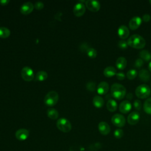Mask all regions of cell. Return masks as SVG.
<instances>
[{
    "mask_svg": "<svg viewBox=\"0 0 151 151\" xmlns=\"http://www.w3.org/2000/svg\"><path fill=\"white\" fill-rule=\"evenodd\" d=\"M139 76L142 80L144 81H147L150 79V74L148 70H147L146 69L143 68L139 71Z\"/></svg>",
    "mask_w": 151,
    "mask_h": 151,
    "instance_id": "ac0fdd59",
    "label": "cell"
},
{
    "mask_svg": "<svg viewBox=\"0 0 151 151\" xmlns=\"http://www.w3.org/2000/svg\"><path fill=\"white\" fill-rule=\"evenodd\" d=\"M140 119V114L138 111H133L127 116V122L131 124L134 125L138 123Z\"/></svg>",
    "mask_w": 151,
    "mask_h": 151,
    "instance_id": "7c38bea8",
    "label": "cell"
},
{
    "mask_svg": "<svg viewBox=\"0 0 151 151\" xmlns=\"http://www.w3.org/2000/svg\"><path fill=\"white\" fill-rule=\"evenodd\" d=\"M59 96L55 91H49L44 97V103L48 106H53L58 101Z\"/></svg>",
    "mask_w": 151,
    "mask_h": 151,
    "instance_id": "3957f363",
    "label": "cell"
},
{
    "mask_svg": "<svg viewBox=\"0 0 151 151\" xmlns=\"http://www.w3.org/2000/svg\"><path fill=\"white\" fill-rule=\"evenodd\" d=\"M127 44L130 47L136 48H142L146 45L145 38L139 34H133L127 39Z\"/></svg>",
    "mask_w": 151,
    "mask_h": 151,
    "instance_id": "6da1fadb",
    "label": "cell"
},
{
    "mask_svg": "<svg viewBox=\"0 0 151 151\" xmlns=\"http://www.w3.org/2000/svg\"><path fill=\"white\" fill-rule=\"evenodd\" d=\"M131 108L132 104L127 100L122 101L119 104V110L123 113H127L130 110Z\"/></svg>",
    "mask_w": 151,
    "mask_h": 151,
    "instance_id": "9a60e30c",
    "label": "cell"
},
{
    "mask_svg": "<svg viewBox=\"0 0 151 151\" xmlns=\"http://www.w3.org/2000/svg\"><path fill=\"white\" fill-rule=\"evenodd\" d=\"M93 103L95 107L97 108H100L103 106L104 103V100L102 97L97 95L93 97Z\"/></svg>",
    "mask_w": 151,
    "mask_h": 151,
    "instance_id": "d6986e66",
    "label": "cell"
},
{
    "mask_svg": "<svg viewBox=\"0 0 151 151\" xmlns=\"http://www.w3.org/2000/svg\"><path fill=\"white\" fill-rule=\"evenodd\" d=\"M150 88L149 86L143 84L139 85L135 90L136 95L140 99H145L150 94Z\"/></svg>",
    "mask_w": 151,
    "mask_h": 151,
    "instance_id": "277c9868",
    "label": "cell"
},
{
    "mask_svg": "<svg viewBox=\"0 0 151 151\" xmlns=\"http://www.w3.org/2000/svg\"><path fill=\"white\" fill-rule=\"evenodd\" d=\"M29 132L26 129H19L17 130L15 132V137L20 141H23L26 140L29 136Z\"/></svg>",
    "mask_w": 151,
    "mask_h": 151,
    "instance_id": "30bf717a",
    "label": "cell"
},
{
    "mask_svg": "<svg viewBox=\"0 0 151 151\" xmlns=\"http://www.w3.org/2000/svg\"><path fill=\"white\" fill-rule=\"evenodd\" d=\"M56 125L60 131L64 133L69 132L71 129V124L70 122L65 117L58 119L57 121Z\"/></svg>",
    "mask_w": 151,
    "mask_h": 151,
    "instance_id": "5b68a950",
    "label": "cell"
},
{
    "mask_svg": "<svg viewBox=\"0 0 151 151\" xmlns=\"http://www.w3.org/2000/svg\"><path fill=\"white\" fill-rule=\"evenodd\" d=\"M111 93L112 96L117 99L120 100L123 99L126 94V89L122 84L115 83L111 86Z\"/></svg>",
    "mask_w": 151,
    "mask_h": 151,
    "instance_id": "7a4b0ae2",
    "label": "cell"
},
{
    "mask_svg": "<svg viewBox=\"0 0 151 151\" xmlns=\"http://www.w3.org/2000/svg\"><path fill=\"white\" fill-rule=\"evenodd\" d=\"M126 97H127V99H128L129 100H131L133 98V94L131 93H128L126 94Z\"/></svg>",
    "mask_w": 151,
    "mask_h": 151,
    "instance_id": "f35d334b",
    "label": "cell"
},
{
    "mask_svg": "<svg viewBox=\"0 0 151 151\" xmlns=\"http://www.w3.org/2000/svg\"><path fill=\"white\" fill-rule=\"evenodd\" d=\"M86 53L87 55L90 58H95L97 54L96 50L93 47H89L86 51Z\"/></svg>",
    "mask_w": 151,
    "mask_h": 151,
    "instance_id": "83f0119b",
    "label": "cell"
},
{
    "mask_svg": "<svg viewBox=\"0 0 151 151\" xmlns=\"http://www.w3.org/2000/svg\"><path fill=\"white\" fill-rule=\"evenodd\" d=\"M117 45H118V46H119L120 48H122V49H125V48H127L128 44H127V42L126 41H125V40H120V41L118 42Z\"/></svg>",
    "mask_w": 151,
    "mask_h": 151,
    "instance_id": "1f68e13d",
    "label": "cell"
},
{
    "mask_svg": "<svg viewBox=\"0 0 151 151\" xmlns=\"http://www.w3.org/2000/svg\"><path fill=\"white\" fill-rule=\"evenodd\" d=\"M111 122L112 123L119 127H122L124 126L126 123V119L124 116L119 113H116L114 114L112 117H111Z\"/></svg>",
    "mask_w": 151,
    "mask_h": 151,
    "instance_id": "52a82bcc",
    "label": "cell"
},
{
    "mask_svg": "<svg viewBox=\"0 0 151 151\" xmlns=\"http://www.w3.org/2000/svg\"><path fill=\"white\" fill-rule=\"evenodd\" d=\"M21 74L22 78L27 81H30L34 78V71L32 69L28 66H25L22 68Z\"/></svg>",
    "mask_w": 151,
    "mask_h": 151,
    "instance_id": "8992f818",
    "label": "cell"
},
{
    "mask_svg": "<svg viewBox=\"0 0 151 151\" xmlns=\"http://www.w3.org/2000/svg\"><path fill=\"white\" fill-rule=\"evenodd\" d=\"M141 22H142L141 18L139 16H134L130 19L129 23V25L130 29H136L140 26Z\"/></svg>",
    "mask_w": 151,
    "mask_h": 151,
    "instance_id": "5bb4252c",
    "label": "cell"
},
{
    "mask_svg": "<svg viewBox=\"0 0 151 151\" xmlns=\"http://www.w3.org/2000/svg\"><path fill=\"white\" fill-rule=\"evenodd\" d=\"M116 69L113 66L106 67L103 71V74L106 77H111L116 74Z\"/></svg>",
    "mask_w": 151,
    "mask_h": 151,
    "instance_id": "44dd1931",
    "label": "cell"
},
{
    "mask_svg": "<svg viewBox=\"0 0 151 151\" xmlns=\"http://www.w3.org/2000/svg\"><path fill=\"white\" fill-rule=\"evenodd\" d=\"M107 108L110 111H114L116 110L117 107V104L115 100L112 99H109L107 101Z\"/></svg>",
    "mask_w": 151,
    "mask_h": 151,
    "instance_id": "7402d4cb",
    "label": "cell"
},
{
    "mask_svg": "<svg viewBox=\"0 0 151 151\" xmlns=\"http://www.w3.org/2000/svg\"><path fill=\"white\" fill-rule=\"evenodd\" d=\"M10 34L11 31L8 28L4 27H0V38H6L9 36Z\"/></svg>",
    "mask_w": 151,
    "mask_h": 151,
    "instance_id": "4316f807",
    "label": "cell"
},
{
    "mask_svg": "<svg viewBox=\"0 0 151 151\" xmlns=\"http://www.w3.org/2000/svg\"><path fill=\"white\" fill-rule=\"evenodd\" d=\"M116 65L119 69L123 70L126 67L127 65V60L124 57H119L116 60Z\"/></svg>",
    "mask_w": 151,
    "mask_h": 151,
    "instance_id": "ffe728a7",
    "label": "cell"
},
{
    "mask_svg": "<svg viewBox=\"0 0 151 151\" xmlns=\"http://www.w3.org/2000/svg\"><path fill=\"white\" fill-rule=\"evenodd\" d=\"M86 7L90 11L96 12L100 8V4L96 0H87L85 2Z\"/></svg>",
    "mask_w": 151,
    "mask_h": 151,
    "instance_id": "9c48e42d",
    "label": "cell"
},
{
    "mask_svg": "<svg viewBox=\"0 0 151 151\" xmlns=\"http://www.w3.org/2000/svg\"><path fill=\"white\" fill-rule=\"evenodd\" d=\"M34 5V7L38 10H40V9H42L44 6V3L41 1H37Z\"/></svg>",
    "mask_w": 151,
    "mask_h": 151,
    "instance_id": "e575fe53",
    "label": "cell"
},
{
    "mask_svg": "<svg viewBox=\"0 0 151 151\" xmlns=\"http://www.w3.org/2000/svg\"><path fill=\"white\" fill-rule=\"evenodd\" d=\"M150 16L149 14H145L142 16V19L145 22L149 21L150 20Z\"/></svg>",
    "mask_w": 151,
    "mask_h": 151,
    "instance_id": "8d00e7d4",
    "label": "cell"
},
{
    "mask_svg": "<svg viewBox=\"0 0 151 151\" xmlns=\"http://www.w3.org/2000/svg\"><path fill=\"white\" fill-rule=\"evenodd\" d=\"M47 113L48 117L49 118H50L51 119H52V120L57 119L58 117V116H59L58 111L56 109H54V108L48 109L47 110Z\"/></svg>",
    "mask_w": 151,
    "mask_h": 151,
    "instance_id": "603a6c76",
    "label": "cell"
},
{
    "mask_svg": "<svg viewBox=\"0 0 151 151\" xmlns=\"http://www.w3.org/2000/svg\"><path fill=\"white\" fill-rule=\"evenodd\" d=\"M143 109L146 113L151 114V97L147 98L144 102Z\"/></svg>",
    "mask_w": 151,
    "mask_h": 151,
    "instance_id": "484cf974",
    "label": "cell"
},
{
    "mask_svg": "<svg viewBox=\"0 0 151 151\" xmlns=\"http://www.w3.org/2000/svg\"><path fill=\"white\" fill-rule=\"evenodd\" d=\"M48 74L46 71L41 70L37 73L35 75V80L36 81H44L47 79Z\"/></svg>",
    "mask_w": 151,
    "mask_h": 151,
    "instance_id": "d4e9b609",
    "label": "cell"
},
{
    "mask_svg": "<svg viewBox=\"0 0 151 151\" xmlns=\"http://www.w3.org/2000/svg\"><path fill=\"white\" fill-rule=\"evenodd\" d=\"M133 106L137 110H140L142 107V102L139 99H136L133 102Z\"/></svg>",
    "mask_w": 151,
    "mask_h": 151,
    "instance_id": "d6a6232c",
    "label": "cell"
},
{
    "mask_svg": "<svg viewBox=\"0 0 151 151\" xmlns=\"http://www.w3.org/2000/svg\"><path fill=\"white\" fill-rule=\"evenodd\" d=\"M124 134L123 130L121 129H117L114 132V136L117 139H120L123 137Z\"/></svg>",
    "mask_w": 151,
    "mask_h": 151,
    "instance_id": "f546056e",
    "label": "cell"
},
{
    "mask_svg": "<svg viewBox=\"0 0 151 151\" xmlns=\"http://www.w3.org/2000/svg\"><path fill=\"white\" fill-rule=\"evenodd\" d=\"M148 68H149V70L151 71V61H150V62H149V63Z\"/></svg>",
    "mask_w": 151,
    "mask_h": 151,
    "instance_id": "ab89813d",
    "label": "cell"
},
{
    "mask_svg": "<svg viewBox=\"0 0 151 151\" xmlns=\"http://www.w3.org/2000/svg\"><path fill=\"white\" fill-rule=\"evenodd\" d=\"M34 8V5L31 2L24 3L20 7V12L24 15H28L31 12Z\"/></svg>",
    "mask_w": 151,
    "mask_h": 151,
    "instance_id": "8fae6325",
    "label": "cell"
},
{
    "mask_svg": "<svg viewBox=\"0 0 151 151\" xmlns=\"http://www.w3.org/2000/svg\"><path fill=\"white\" fill-rule=\"evenodd\" d=\"M86 88L88 90L93 91L96 89V83L92 81H88L86 84Z\"/></svg>",
    "mask_w": 151,
    "mask_h": 151,
    "instance_id": "4dcf8cb0",
    "label": "cell"
},
{
    "mask_svg": "<svg viewBox=\"0 0 151 151\" xmlns=\"http://www.w3.org/2000/svg\"><path fill=\"white\" fill-rule=\"evenodd\" d=\"M143 60L142 59H141L140 58H137L136 60H135V62H134V65L137 68H139L141 66L143 65Z\"/></svg>",
    "mask_w": 151,
    "mask_h": 151,
    "instance_id": "836d02e7",
    "label": "cell"
},
{
    "mask_svg": "<svg viewBox=\"0 0 151 151\" xmlns=\"http://www.w3.org/2000/svg\"><path fill=\"white\" fill-rule=\"evenodd\" d=\"M140 58L144 61H149L151 59V52L146 50H143L139 52Z\"/></svg>",
    "mask_w": 151,
    "mask_h": 151,
    "instance_id": "cb8c5ba5",
    "label": "cell"
},
{
    "mask_svg": "<svg viewBox=\"0 0 151 151\" xmlns=\"http://www.w3.org/2000/svg\"><path fill=\"white\" fill-rule=\"evenodd\" d=\"M85 11L86 8L84 5L80 1L76 3L73 7V13L77 17H80L83 15Z\"/></svg>",
    "mask_w": 151,
    "mask_h": 151,
    "instance_id": "ba28073f",
    "label": "cell"
},
{
    "mask_svg": "<svg viewBox=\"0 0 151 151\" xmlns=\"http://www.w3.org/2000/svg\"><path fill=\"white\" fill-rule=\"evenodd\" d=\"M137 74V72L135 69H130L126 74V76L129 79V80H132L134 78L136 77V76Z\"/></svg>",
    "mask_w": 151,
    "mask_h": 151,
    "instance_id": "f1b7e54d",
    "label": "cell"
},
{
    "mask_svg": "<svg viewBox=\"0 0 151 151\" xmlns=\"http://www.w3.org/2000/svg\"><path fill=\"white\" fill-rule=\"evenodd\" d=\"M98 129L100 133L103 135H107L110 132V127L106 122H100L98 124Z\"/></svg>",
    "mask_w": 151,
    "mask_h": 151,
    "instance_id": "4fadbf2b",
    "label": "cell"
},
{
    "mask_svg": "<svg viewBox=\"0 0 151 151\" xmlns=\"http://www.w3.org/2000/svg\"><path fill=\"white\" fill-rule=\"evenodd\" d=\"M149 2H150V4H151V0H149Z\"/></svg>",
    "mask_w": 151,
    "mask_h": 151,
    "instance_id": "60d3db41",
    "label": "cell"
},
{
    "mask_svg": "<svg viewBox=\"0 0 151 151\" xmlns=\"http://www.w3.org/2000/svg\"><path fill=\"white\" fill-rule=\"evenodd\" d=\"M9 2V0H0V4L2 5H6Z\"/></svg>",
    "mask_w": 151,
    "mask_h": 151,
    "instance_id": "74e56055",
    "label": "cell"
},
{
    "mask_svg": "<svg viewBox=\"0 0 151 151\" xmlns=\"http://www.w3.org/2000/svg\"><path fill=\"white\" fill-rule=\"evenodd\" d=\"M116 77L117 78L120 80H123L125 77V74L123 72H118L116 73Z\"/></svg>",
    "mask_w": 151,
    "mask_h": 151,
    "instance_id": "d590c367",
    "label": "cell"
},
{
    "mask_svg": "<svg viewBox=\"0 0 151 151\" xmlns=\"http://www.w3.org/2000/svg\"><path fill=\"white\" fill-rule=\"evenodd\" d=\"M117 34L121 38H122V39L126 38L128 37V36L129 35V29L127 28V27H126V25H121L118 28Z\"/></svg>",
    "mask_w": 151,
    "mask_h": 151,
    "instance_id": "2e32d148",
    "label": "cell"
},
{
    "mask_svg": "<svg viewBox=\"0 0 151 151\" xmlns=\"http://www.w3.org/2000/svg\"><path fill=\"white\" fill-rule=\"evenodd\" d=\"M109 89V84L106 81L100 82L97 87V93L100 94H105L107 93Z\"/></svg>",
    "mask_w": 151,
    "mask_h": 151,
    "instance_id": "e0dca14e",
    "label": "cell"
}]
</instances>
